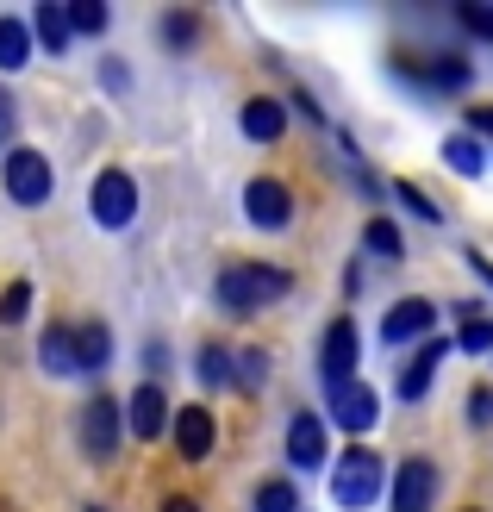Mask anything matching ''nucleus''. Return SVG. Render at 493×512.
<instances>
[{"label":"nucleus","instance_id":"f257e3e1","mask_svg":"<svg viewBox=\"0 0 493 512\" xmlns=\"http://www.w3.org/2000/svg\"><path fill=\"white\" fill-rule=\"evenodd\" d=\"M288 294H294V275L275 269V263H231L213 281V300L231 319H244V313H256V306H269V300H288Z\"/></svg>","mask_w":493,"mask_h":512},{"label":"nucleus","instance_id":"f03ea898","mask_svg":"<svg viewBox=\"0 0 493 512\" xmlns=\"http://www.w3.org/2000/svg\"><path fill=\"white\" fill-rule=\"evenodd\" d=\"M0 188H7V200H13V207H44V200H50V188H57V169H50V157H44V150H32V144H13L7 157H0Z\"/></svg>","mask_w":493,"mask_h":512},{"label":"nucleus","instance_id":"7ed1b4c3","mask_svg":"<svg viewBox=\"0 0 493 512\" xmlns=\"http://www.w3.org/2000/svg\"><path fill=\"white\" fill-rule=\"evenodd\" d=\"M331 500L344 506V512L375 506L381 500V456L362 450V444H350L344 456H337V469H331Z\"/></svg>","mask_w":493,"mask_h":512},{"label":"nucleus","instance_id":"20e7f679","mask_svg":"<svg viewBox=\"0 0 493 512\" xmlns=\"http://www.w3.org/2000/svg\"><path fill=\"white\" fill-rule=\"evenodd\" d=\"M88 213H94L100 232H125L138 219V182L125 169H100L94 188H88Z\"/></svg>","mask_w":493,"mask_h":512},{"label":"nucleus","instance_id":"39448f33","mask_svg":"<svg viewBox=\"0 0 493 512\" xmlns=\"http://www.w3.org/2000/svg\"><path fill=\"white\" fill-rule=\"evenodd\" d=\"M125 400L113 394H88L82 406V425H75V438H82V456L88 463H113L119 456V431H125V413H119Z\"/></svg>","mask_w":493,"mask_h":512},{"label":"nucleus","instance_id":"423d86ee","mask_svg":"<svg viewBox=\"0 0 493 512\" xmlns=\"http://www.w3.org/2000/svg\"><path fill=\"white\" fill-rule=\"evenodd\" d=\"M356 363H362V325L344 313V319H331L325 338H319V375H325V388L356 381Z\"/></svg>","mask_w":493,"mask_h":512},{"label":"nucleus","instance_id":"0eeeda50","mask_svg":"<svg viewBox=\"0 0 493 512\" xmlns=\"http://www.w3.org/2000/svg\"><path fill=\"white\" fill-rule=\"evenodd\" d=\"M375 419H381V400H375V388H369L362 375L344 381V388H331V400H325V425L350 431V438H369Z\"/></svg>","mask_w":493,"mask_h":512},{"label":"nucleus","instance_id":"6e6552de","mask_svg":"<svg viewBox=\"0 0 493 512\" xmlns=\"http://www.w3.org/2000/svg\"><path fill=\"white\" fill-rule=\"evenodd\" d=\"M244 213H250V225H263V232H288L294 225V188L275 182V175H256L244 188Z\"/></svg>","mask_w":493,"mask_h":512},{"label":"nucleus","instance_id":"1a4fd4ad","mask_svg":"<svg viewBox=\"0 0 493 512\" xmlns=\"http://www.w3.org/2000/svg\"><path fill=\"white\" fill-rule=\"evenodd\" d=\"M437 481H444V475H437L431 456H406V463L394 469V500H387V506H394V512H431Z\"/></svg>","mask_w":493,"mask_h":512},{"label":"nucleus","instance_id":"9d476101","mask_svg":"<svg viewBox=\"0 0 493 512\" xmlns=\"http://www.w3.org/2000/svg\"><path fill=\"white\" fill-rule=\"evenodd\" d=\"M394 75H412L425 94H462V88L475 82L469 57H450V50H444V57H425V63H400V57H394Z\"/></svg>","mask_w":493,"mask_h":512},{"label":"nucleus","instance_id":"9b49d317","mask_svg":"<svg viewBox=\"0 0 493 512\" xmlns=\"http://www.w3.org/2000/svg\"><path fill=\"white\" fill-rule=\"evenodd\" d=\"M125 425H132V438H144V444H157L163 431H175V419H169V394L157 388V381H144V388L125 400Z\"/></svg>","mask_w":493,"mask_h":512},{"label":"nucleus","instance_id":"f8f14e48","mask_svg":"<svg viewBox=\"0 0 493 512\" xmlns=\"http://www.w3.org/2000/svg\"><path fill=\"white\" fill-rule=\"evenodd\" d=\"M219 444V419L206 413V406H181L175 413V450H181V463H206Z\"/></svg>","mask_w":493,"mask_h":512},{"label":"nucleus","instance_id":"ddd939ff","mask_svg":"<svg viewBox=\"0 0 493 512\" xmlns=\"http://www.w3.org/2000/svg\"><path fill=\"white\" fill-rule=\"evenodd\" d=\"M450 356V344L444 338H425L419 350H412V363H400V375H394V388H400V400L406 406H419L425 394H431V375H437V363Z\"/></svg>","mask_w":493,"mask_h":512},{"label":"nucleus","instance_id":"4468645a","mask_svg":"<svg viewBox=\"0 0 493 512\" xmlns=\"http://www.w3.org/2000/svg\"><path fill=\"white\" fill-rule=\"evenodd\" d=\"M431 325H437V306H431V300H400V306H387L381 338L394 344V350H400V344H425Z\"/></svg>","mask_w":493,"mask_h":512},{"label":"nucleus","instance_id":"2eb2a0df","mask_svg":"<svg viewBox=\"0 0 493 512\" xmlns=\"http://www.w3.org/2000/svg\"><path fill=\"white\" fill-rule=\"evenodd\" d=\"M288 463L294 469H325V419L319 413H294L288 419Z\"/></svg>","mask_w":493,"mask_h":512},{"label":"nucleus","instance_id":"dca6fc26","mask_svg":"<svg viewBox=\"0 0 493 512\" xmlns=\"http://www.w3.org/2000/svg\"><path fill=\"white\" fill-rule=\"evenodd\" d=\"M238 125H244V138H256V144H281V132H288V107L269 100V94H256V100H244Z\"/></svg>","mask_w":493,"mask_h":512},{"label":"nucleus","instance_id":"f3484780","mask_svg":"<svg viewBox=\"0 0 493 512\" xmlns=\"http://www.w3.org/2000/svg\"><path fill=\"white\" fill-rule=\"evenodd\" d=\"M38 363L44 375H82V363H75V325H44V338H38Z\"/></svg>","mask_w":493,"mask_h":512},{"label":"nucleus","instance_id":"a211bd4d","mask_svg":"<svg viewBox=\"0 0 493 512\" xmlns=\"http://www.w3.org/2000/svg\"><path fill=\"white\" fill-rule=\"evenodd\" d=\"M75 363H82V375H100L113 363V331L107 319H82L75 325Z\"/></svg>","mask_w":493,"mask_h":512},{"label":"nucleus","instance_id":"6ab92c4d","mask_svg":"<svg viewBox=\"0 0 493 512\" xmlns=\"http://www.w3.org/2000/svg\"><path fill=\"white\" fill-rule=\"evenodd\" d=\"M32 38H38V50L63 57V50L75 44V32H69V7H57V0H38V13H32Z\"/></svg>","mask_w":493,"mask_h":512},{"label":"nucleus","instance_id":"aec40b11","mask_svg":"<svg viewBox=\"0 0 493 512\" xmlns=\"http://www.w3.org/2000/svg\"><path fill=\"white\" fill-rule=\"evenodd\" d=\"M194 375H200V388H238V350L231 344H200Z\"/></svg>","mask_w":493,"mask_h":512},{"label":"nucleus","instance_id":"412c9836","mask_svg":"<svg viewBox=\"0 0 493 512\" xmlns=\"http://www.w3.org/2000/svg\"><path fill=\"white\" fill-rule=\"evenodd\" d=\"M32 63V19H13V13H0V69H25Z\"/></svg>","mask_w":493,"mask_h":512},{"label":"nucleus","instance_id":"4be33fe9","mask_svg":"<svg viewBox=\"0 0 493 512\" xmlns=\"http://www.w3.org/2000/svg\"><path fill=\"white\" fill-rule=\"evenodd\" d=\"M362 250L381 256V263H394V256H406V238H400L394 219H369V225H362Z\"/></svg>","mask_w":493,"mask_h":512},{"label":"nucleus","instance_id":"5701e85b","mask_svg":"<svg viewBox=\"0 0 493 512\" xmlns=\"http://www.w3.org/2000/svg\"><path fill=\"white\" fill-rule=\"evenodd\" d=\"M107 25H113L107 0H69V32L75 38H107Z\"/></svg>","mask_w":493,"mask_h":512},{"label":"nucleus","instance_id":"b1692460","mask_svg":"<svg viewBox=\"0 0 493 512\" xmlns=\"http://www.w3.org/2000/svg\"><path fill=\"white\" fill-rule=\"evenodd\" d=\"M444 163H450L456 175H481V169H487V157H481L475 132H456V138H444Z\"/></svg>","mask_w":493,"mask_h":512},{"label":"nucleus","instance_id":"393cba45","mask_svg":"<svg viewBox=\"0 0 493 512\" xmlns=\"http://www.w3.org/2000/svg\"><path fill=\"white\" fill-rule=\"evenodd\" d=\"M256 512H300V494H294V481H263L256 488Z\"/></svg>","mask_w":493,"mask_h":512},{"label":"nucleus","instance_id":"a878e982","mask_svg":"<svg viewBox=\"0 0 493 512\" xmlns=\"http://www.w3.org/2000/svg\"><path fill=\"white\" fill-rule=\"evenodd\" d=\"M163 38H169L175 50H194V38H200V19H194V13H181V7H175V13H163Z\"/></svg>","mask_w":493,"mask_h":512},{"label":"nucleus","instance_id":"bb28decb","mask_svg":"<svg viewBox=\"0 0 493 512\" xmlns=\"http://www.w3.org/2000/svg\"><path fill=\"white\" fill-rule=\"evenodd\" d=\"M456 350H469V356H493V319H469L456 331Z\"/></svg>","mask_w":493,"mask_h":512},{"label":"nucleus","instance_id":"cd10ccee","mask_svg":"<svg viewBox=\"0 0 493 512\" xmlns=\"http://www.w3.org/2000/svg\"><path fill=\"white\" fill-rule=\"evenodd\" d=\"M456 25L475 38H493V7H481V0H456Z\"/></svg>","mask_w":493,"mask_h":512},{"label":"nucleus","instance_id":"c85d7f7f","mask_svg":"<svg viewBox=\"0 0 493 512\" xmlns=\"http://www.w3.org/2000/svg\"><path fill=\"white\" fill-rule=\"evenodd\" d=\"M25 313H32V281H13V288L0 294V325H19Z\"/></svg>","mask_w":493,"mask_h":512},{"label":"nucleus","instance_id":"c756f323","mask_svg":"<svg viewBox=\"0 0 493 512\" xmlns=\"http://www.w3.org/2000/svg\"><path fill=\"white\" fill-rule=\"evenodd\" d=\"M263 381H269V356L263 350H238V388H263Z\"/></svg>","mask_w":493,"mask_h":512},{"label":"nucleus","instance_id":"7c9ffc66","mask_svg":"<svg viewBox=\"0 0 493 512\" xmlns=\"http://www.w3.org/2000/svg\"><path fill=\"white\" fill-rule=\"evenodd\" d=\"M13 125H19V107H13V94L0 88V157L13 150Z\"/></svg>","mask_w":493,"mask_h":512},{"label":"nucleus","instance_id":"2f4dec72","mask_svg":"<svg viewBox=\"0 0 493 512\" xmlns=\"http://www.w3.org/2000/svg\"><path fill=\"white\" fill-rule=\"evenodd\" d=\"M394 194H400V200H406V207H412V213H419V219H425V225H444V213H437V207H431V200H425V194H419V188H406V182H400V188H394Z\"/></svg>","mask_w":493,"mask_h":512},{"label":"nucleus","instance_id":"473e14b6","mask_svg":"<svg viewBox=\"0 0 493 512\" xmlns=\"http://www.w3.org/2000/svg\"><path fill=\"white\" fill-rule=\"evenodd\" d=\"M469 425H493V388H469Z\"/></svg>","mask_w":493,"mask_h":512},{"label":"nucleus","instance_id":"72a5a7b5","mask_svg":"<svg viewBox=\"0 0 493 512\" xmlns=\"http://www.w3.org/2000/svg\"><path fill=\"white\" fill-rule=\"evenodd\" d=\"M157 512H200V500H194V494H169Z\"/></svg>","mask_w":493,"mask_h":512},{"label":"nucleus","instance_id":"f704fd0d","mask_svg":"<svg viewBox=\"0 0 493 512\" xmlns=\"http://www.w3.org/2000/svg\"><path fill=\"white\" fill-rule=\"evenodd\" d=\"M469 132H493V107H469Z\"/></svg>","mask_w":493,"mask_h":512},{"label":"nucleus","instance_id":"c9c22d12","mask_svg":"<svg viewBox=\"0 0 493 512\" xmlns=\"http://www.w3.org/2000/svg\"><path fill=\"white\" fill-rule=\"evenodd\" d=\"M100 82H113V88H125L132 75H125V63H100Z\"/></svg>","mask_w":493,"mask_h":512},{"label":"nucleus","instance_id":"e433bc0d","mask_svg":"<svg viewBox=\"0 0 493 512\" xmlns=\"http://www.w3.org/2000/svg\"><path fill=\"white\" fill-rule=\"evenodd\" d=\"M469 269H475V275L487 281V288H493V263H487V256H481V250H469Z\"/></svg>","mask_w":493,"mask_h":512},{"label":"nucleus","instance_id":"4c0bfd02","mask_svg":"<svg viewBox=\"0 0 493 512\" xmlns=\"http://www.w3.org/2000/svg\"><path fill=\"white\" fill-rule=\"evenodd\" d=\"M94 512H100V506H94Z\"/></svg>","mask_w":493,"mask_h":512}]
</instances>
